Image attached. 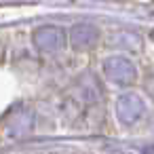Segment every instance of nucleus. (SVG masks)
I'll use <instances>...</instances> for the list:
<instances>
[{
    "label": "nucleus",
    "instance_id": "1",
    "mask_svg": "<svg viewBox=\"0 0 154 154\" xmlns=\"http://www.w3.org/2000/svg\"><path fill=\"white\" fill-rule=\"evenodd\" d=\"M106 74L118 85H129L135 80V70L127 59H110L106 63Z\"/></svg>",
    "mask_w": 154,
    "mask_h": 154
},
{
    "label": "nucleus",
    "instance_id": "2",
    "mask_svg": "<svg viewBox=\"0 0 154 154\" xmlns=\"http://www.w3.org/2000/svg\"><path fill=\"white\" fill-rule=\"evenodd\" d=\"M38 34H40V36H47V42H45V45H42V47H45V49H51V51H55V49H57V47H55V45H53V40H55V42H57V45H59V47H61V45H63V36H61V34H59V30H53V28H49V30H40V32H38Z\"/></svg>",
    "mask_w": 154,
    "mask_h": 154
}]
</instances>
